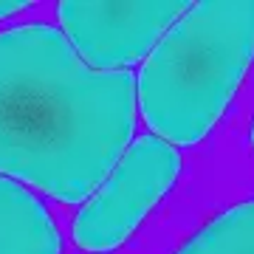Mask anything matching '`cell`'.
<instances>
[{
  "instance_id": "4",
  "label": "cell",
  "mask_w": 254,
  "mask_h": 254,
  "mask_svg": "<svg viewBox=\"0 0 254 254\" xmlns=\"http://www.w3.org/2000/svg\"><path fill=\"white\" fill-rule=\"evenodd\" d=\"M190 0L155 3H60L68 43L93 71H122L155 48L167 28L190 9Z\"/></svg>"
},
{
  "instance_id": "6",
  "label": "cell",
  "mask_w": 254,
  "mask_h": 254,
  "mask_svg": "<svg viewBox=\"0 0 254 254\" xmlns=\"http://www.w3.org/2000/svg\"><path fill=\"white\" fill-rule=\"evenodd\" d=\"M175 254H254V200L215 215Z\"/></svg>"
},
{
  "instance_id": "3",
  "label": "cell",
  "mask_w": 254,
  "mask_h": 254,
  "mask_svg": "<svg viewBox=\"0 0 254 254\" xmlns=\"http://www.w3.org/2000/svg\"><path fill=\"white\" fill-rule=\"evenodd\" d=\"M181 155L158 136H141L125 150L93 198L73 220V240L85 252L108 254L133 235L147 212L173 190Z\"/></svg>"
},
{
  "instance_id": "2",
  "label": "cell",
  "mask_w": 254,
  "mask_h": 254,
  "mask_svg": "<svg viewBox=\"0 0 254 254\" xmlns=\"http://www.w3.org/2000/svg\"><path fill=\"white\" fill-rule=\"evenodd\" d=\"M254 60V0L192 3L155 43L136 96L167 144H195L215 127Z\"/></svg>"
},
{
  "instance_id": "1",
  "label": "cell",
  "mask_w": 254,
  "mask_h": 254,
  "mask_svg": "<svg viewBox=\"0 0 254 254\" xmlns=\"http://www.w3.org/2000/svg\"><path fill=\"white\" fill-rule=\"evenodd\" d=\"M130 71H93L65 31H0V173L82 203L125 155L136 127Z\"/></svg>"
},
{
  "instance_id": "8",
  "label": "cell",
  "mask_w": 254,
  "mask_h": 254,
  "mask_svg": "<svg viewBox=\"0 0 254 254\" xmlns=\"http://www.w3.org/2000/svg\"><path fill=\"white\" fill-rule=\"evenodd\" d=\"M252 147H254V125H252Z\"/></svg>"
},
{
  "instance_id": "5",
  "label": "cell",
  "mask_w": 254,
  "mask_h": 254,
  "mask_svg": "<svg viewBox=\"0 0 254 254\" xmlns=\"http://www.w3.org/2000/svg\"><path fill=\"white\" fill-rule=\"evenodd\" d=\"M0 254H63V237L46 206L0 175Z\"/></svg>"
},
{
  "instance_id": "7",
  "label": "cell",
  "mask_w": 254,
  "mask_h": 254,
  "mask_svg": "<svg viewBox=\"0 0 254 254\" xmlns=\"http://www.w3.org/2000/svg\"><path fill=\"white\" fill-rule=\"evenodd\" d=\"M26 9V3L23 0H0V20L9 17V14H14V11Z\"/></svg>"
}]
</instances>
